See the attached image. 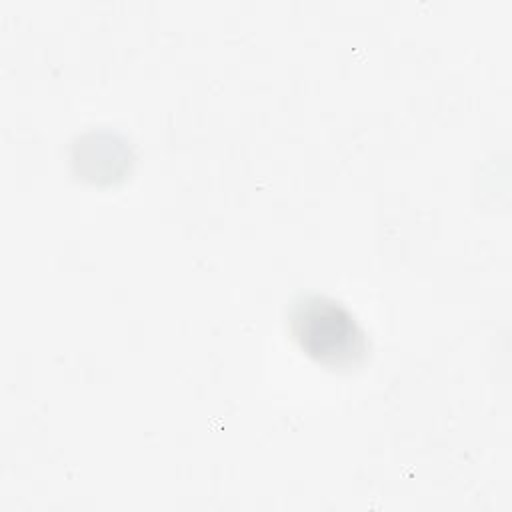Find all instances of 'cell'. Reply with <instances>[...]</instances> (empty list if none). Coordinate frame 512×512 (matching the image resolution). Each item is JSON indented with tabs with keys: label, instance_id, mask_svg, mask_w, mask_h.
I'll use <instances>...</instances> for the list:
<instances>
[{
	"label": "cell",
	"instance_id": "1",
	"mask_svg": "<svg viewBox=\"0 0 512 512\" xmlns=\"http://www.w3.org/2000/svg\"><path fill=\"white\" fill-rule=\"evenodd\" d=\"M290 330L298 346L316 362L350 368L366 356V336L352 312L326 296L298 300L290 314Z\"/></svg>",
	"mask_w": 512,
	"mask_h": 512
}]
</instances>
